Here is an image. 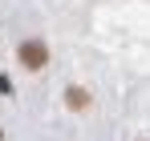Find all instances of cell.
<instances>
[{
	"label": "cell",
	"mask_w": 150,
	"mask_h": 141,
	"mask_svg": "<svg viewBox=\"0 0 150 141\" xmlns=\"http://www.w3.org/2000/svg\"><path fill=\"white\" fill-rule=\"evenodd\" d=\"M69 105L81 109V105H85V93H81V89H69Z\"/></svg>",
	"instance_id": "cell-2"
},
{
	"label": "cell",
	"mask_w": 150,
	"mask_h": 141,
	"mask_svg": "<svg viewBox=\"0 0 150 141\" xmlns=\"http://www.w3.org/2000/svg\"><path fill=\"white\" fill-rule=\"evenodd\" d=\"M45 61H49V48L41 40H25L21 45V65L25 69H45Z\"/></svg>",
	"instance_id": "cell-1"
}]
</instances>
